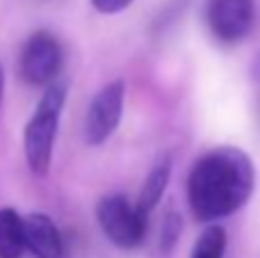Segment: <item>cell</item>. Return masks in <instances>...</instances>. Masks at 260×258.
<instances>
[{
    "instance_id": "cell-10",
    "label": "cell",
    "mask_w": 260,
    "mask_h": 258,
    "mask_svg": "<svg viewBox=\"0 0 260 258\" xmlns=\"http://www.w3.org/2000/svg\"><path fill=\"white\" fill-rule=\"evenodd\" d=\"M226 242H229V238H226L224 227L210 224V227L201 233V238L197 240L189 258H224Z\"/></svg>"
},
{
    "instance_id": "cell-5",
    "label": "cell",
    "mask_w": 260,
    "mask_h": 258,
    "mask_svg": "<svg viewBox=\"0 0 260 258\" xmlns=\"http://www.w3.org/2000/svg\"><path fill=\"white\" fill-rule=\"evenodd\" d=\"M62 69V48L48 32H35L21 50V73L30 85L50 87Z\"/></svg>"
},
{
    "instance_id": "cell-3",
    "label": "cell",
    "mask_w": 260,
    "mask_h": 258,
    "mask_svg": "<svg viewBox=\"0 0 260 258\" xmlns=\"http://www.w3.org/2000/svg\"><path fill=\"white\" fill-rule=\"evenodd\" d=\"M96 219H99L103 233L108 236V240L121 249H135L144 242L148 215H144L128 197H103L96 206Z\"/></svg>"
},
{
    "instance_id": "cell-9",
    "label": "cell",
    "mask_w": 260,
    "mask_h": 258,
    "mask_svg": "<svg viewBox=\"0 0 260 258\" xmlns=\"http://www.w3.org/2000/svg\"><path fill=\"white\" fill-rule=\"evenodd\" d=\"M169 176H171V160L169 158H162L160 163L148 172L142 192H139L137 201H135V206H137L144 215L151 213L157 201L162 199V195H165V190H167V183H169Z\"/></svg>"
},
{
    "instance_id": "cell-8",
    "label": "cell",
    "mask_w": 260,
    "mask_h": 258,
    "mask_svg": "<svg viewBox=\"0 0 260 258\" xmlns=\"http://www.w3.org/2000/svg\"><path fill=\"white\" fill-rule=\"evenodd\" d=\"M23 251V217L14 208H0V258H21Z\"/></svg>"
},
{
    "instance_id": "cell-1",
    "label": "cell",
    "mask_w": 260,
    "mask_h": 258,
    "mask_svg": "<svg viewBox=\"0 0 260 258\" xmlns=\"http://www.w3.org/2000/svg\"><path fill=\"white\" fill-rule=\"evenodd\" d=\"M256 185V169L238 146H219L206 153L187 176V201L199 222L238 213Z\"/></svg>"
},
{
    "instance_id": "cell-12",
    "label": "cell",
    "mask_w": 260,
    "mask_h": 258,
    "mask_svg": "<svg viewBox=\"0 0 260 258\" xmlns=\"http://www.w3.org/2000/svg\"><path fill=\"white\" fill-rule=\"evenodd\" d=\"M130 3H133V0H91V5H94L101 14H119V12H123Z\"/></svg>"
},
{
    "instance_id": "cell-7",
    "label": "cell",
    "mask_w": 260,
    "mask_h": 258,
    "mask_svg": "<svg viewBox=\"0 0 260 258\" xmlns=\"http://www.w3.org/2000/svg\"><path fill=\"white\" fill-rule=\"evenodd\" d=\"M23 242L37 258H64V242L59 229L44 213L23 217Z\"/></svg>"
},
{
    "instance_id": "cell-6",
    "label": "cell",
    "mask_w": 260,
    "mask_h": 258,
    "mask_svg": "<svg viewBox=\"0 0 260 258\" xmlns=\"http://www.w3.org/2000/svg\"><path fill=\"white\" fill-rule=\"evenodd\" d=\"M123 89L121 80H114L110 85H105L99 94L94 96L89 110H87L85 119V140L87 144L99 146L117 131L119 121L123 114Z\"/></svg>"
},
{
    "instance_id": "cell-11",
    "label": "cell",
    "mask_w": 260,
    "mask_h": 258,
    "mask_svg": "<svg viewBox=\"0 0 260 258\" xmlns=\"http://www.w3.org/2000/svg\"><path fill=\"white\" fill-rule=\"evenodd\" d=\"M180 231H183V219H180L178 213L169 210L162 219V227H160V251L162 254H169L171 249L176 247L180 238Z\"/></svg>"
},
{
    "instance_id": "cell-13",
    "label": "cell",
    "mask_w": 260,
    "mask_h": 258,
    "mask_svg": "<svg viewBox=\"0 0 260 258\" xmlns=\"http://www.w3.org/2000/svg\"><path fill=\"white\" fill-rule=\"evenodd\" d=\"M253 78H256V80H260V53H258L256 62H253Z\"/></svg>"
},
{
    "instance_id": "cell-14",
    "label": "cell",
    "mask_w": 260,
    "mask_h": 258,
    "mask_svg": "<svg viewBox=\"0 0 260 258\" xmlns=\"http://www.w3.org/2000/svg\"><path fill=\"white\" fill-rule=\"evenodd\" d=\"M3 87H5V76H3V69H0V101H3Z\"/></svg>"
},
{
    "instance_id": "cell-4",
    "label": "cell",
    "mask_w": 260,
    "mask_h": 258,
    "mask_svg": "<svg viewBox=\"0 0 260 258\" xmlns=\"http://www.w3.org/2000/svg\"><path fill=\"white\" fill-rule=\"evenodd\" d=\"M256 21V0H208L206 23L224 44H238Z\"/></svg>"
},
{
    "instance_id": "cell-2",
    "label": "cell",
    "mask_w": 260,
    "mask_h": 258,
    "mask_svg": "<svg viewBox=\"0 0 260 258\" xmlns=\"http://www.w3.org/2000/svg\"><path fill=\"white\" fill-rule=\"evenodd\" d=\"M64 99H67L64 87L50 85L46 94L41 96L39 105H37L35 114L27 121L25 133H23V149H25L27 167L37 176H44L50 167V160H53V144L55 135H57Z\"/></svg>"
}]
</instances>
